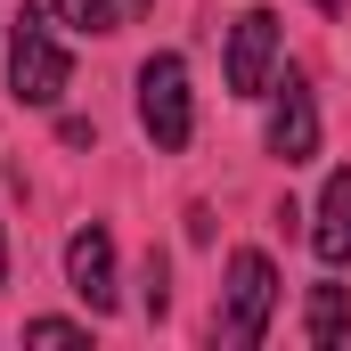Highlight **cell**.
I'll list each match as a JSON object with an SVG mask.
<instances>
[{"mask_svg":"<svg viewBox=\"0 0 351 351\" xmlns=\"http://www.w3.org/2000/svg\"><path fill=\"white\" fill-rule=\"evenodd\" d=\"M269 311H278V269L269 254H229V286H221V311H213V335L229 351H254L269 335Z\"/></svg>","mask_w":351,"mask_h":351,"instance_id":"obj_1","label":"cell"},{"mask_svg":"<svg viewBox=\"0 0 351 351\" xmlns=\"http://www.w3.org/2000/svg\"><path fill=\"white\" fill-rule=\"evenodd\" d=\"M8 90H16L25 106H58V98L74 90V58H66V41L49 33L41 8H25L16 33H8Z\"/></svg>","mask_w":351,"mask_h":351,"instance_id":"obj_2","label":"cell"},{"mask_svg":"<svg viewBox=\"0 0 351 351\" xmlns=\"http://www.w3.org/2000/svg\"><path fill=\"white\" fill-rule=\"evenodd\" d=\"M139 123H147V139L180 156L188 139H196V98H188V66H180L172 49H156L147 66H139Z\"/></svg>","mask_w":351,"mask_h":351,"instance_id":"obj_3","label":"cell"},{"mask_svg":"<svg viewBox=\"0 0 351 351\" xmlns=\"http://www.w3.org/2000/svg\"><path fill=\"white\" fill-rule=\"evenodd\" d=\"M269 66H278V16H269V8H245V16L229 25V90H237V98H262Z\"/></svg>","mask_w":351,"mask_h":351,"instance_id":"obj_4","label":"cell"},{"mask_svg":"<svg viewBox=\"0 0 351 351\" xmlns=\"http://www.w3.org/2000/svg\"><path fill=\"white\" fill-rule=\"evenodd\" d=\"M66 278H74V294L90 302V319H106V311H114V237H106L98 221L66 237Z\"/></svg>","mask_w":351,"mask_h":351,"instance_id":"obj_5","label":"cell"},{"mask_svg":"<svg viewBox=\"0 0 351 351\" xmlns=\"http://www.w3.org/2000/svg\"><path fill=\"white\" fill-rule=\"evenodd\" d=\"M269 156H286V164H311V156H319V106H311V82H302V74L278 82V106H269Z\"/></svg>","mask_w":351,"mask_h":351,"instance_id":"obj_6","label":"cell"},{"mask_svg":"<svg viewBox=\"0 0 351 351\" xmlns=\"http://www.w3.org/2000/svg\"><path fill=\"white\" fill-rule=\"evenodd\" d=\"M311 254L327 269H351V164L327 172V196H319V221H311Z\"/></svg>","mask_w":351,"mask_h":351,"instance_id":"obj_7","label":"cell"},{"mask_svg":"<svg viewBox=\"0 0 351 351\" xmlns=\"http://www.w3.org/2000/svg\"><path fill=\"white\" fill-rule=\"evenodd\" d=\"M302 327H311L319 351L343 343V335H351V294H343V286H311V319H302Z\"/></svg>","mask_w":351,"mask_h":351,"instance_id":"obj_8","label":"cell"},{"mask_svg":"<svg viewBox=\"0 0 351 351\" xmlns=\"http://www.w3.org/2000/svg\"><path fill=\"white\" fill-rule=\"evenodd\" d=\"M58 16H66L74 33H114V25H123V0H58Z\"/></svg>","mask_w":351,"mask_h":351,"instance_id":"obj_9","label":"cell"},{"mask_svg":"<svg viewBox=\"0 0 351 351\" xmlns=\"http://www.w3.org/2000/svg\"><path fill=\"white\" fill-rule=\"evenodd\" d=\"M25 335H33V343H82L90 327H82V319H33Z\"/></svg>","mask_w":351,"mask_h":351,"instance_id":"obj_10","label":"cell"},{"mask_svg":"<svg viewBox=\"0 0 351 351\" xmlns=\"http://www.w3.org/2000/svg\"><path fill=\"white\" fill-rule=\"evenodd\" d=\"M164 302H172V294H164V262L147 254V319H164Z\"/></svg>","mask_w":351,"mask_h":351,"instance_id":"obj_11","label":"cell"},{"mask_svg":"<svg viewBox=\"0 0 351 351\" xmlns=\"http://www.w3.org/2000/svg\"><path fill=\"white\" fill-rule=\"evenodd\" d=\"M319 8H327V16H343V0H319Z\"/></svg>","mask_w":351,"mask_h":351,"instance_id":"obj_12","label":"cell"},{"mask_svg":"<svg viewBox=\"0 0 351 351\" xmlns=\"http://www.w3.org/2000/svg\"><path fill=\"white\" fill-rule=\"evenodd\" d=\"M139 8H147V0H123V16H139Z\"/></svg>","mask_w":351,"mask_h":351,"instance_id":"obj_13","label":"cell"},{"mask_svg":"<svg viewBox=\"0 0 351 351\" xmlns=\"http://www.w3.org/2000/svg\"><path fill=\"white\" fill-rule=\"evenodd\" d=\"M0 278H8V245H0Z\"/></svg>","mask_w":351,"mask_h":351,"instance_id":"obj_14","label":"cell"}]
</instances>
